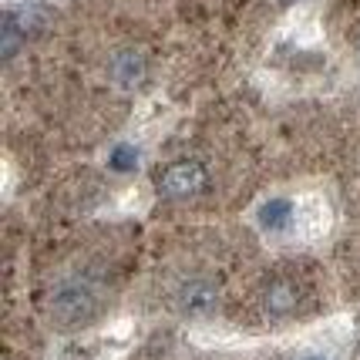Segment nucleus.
<instances>
[{
  "label": "nucleus",
  "mask_w": 360,
  "mask_h": 360,
  "mask_svg": "<svg viewBox=\"0 0 360 360\" xmlns=\"http://www.w3.org/2000/svg\"><path fill=\"white\" fill-rule=\"evenodd\" d=\"M323 307L320 300V276L303 263H283L263 273L243 297V320L273 327L286 320L310 316Z\"/></svg>",
  "instance_id": "nucleus-1"
},
{
  "label": "nucleus",
  "mask_w": 360,
  "mask_h": 360,
  "mask_svg": "<svg viewBox=\"0 0 360 360\" xmlns=\"http://www.w3.org/2000/svg\"><path fill=\"white\" fill-rule=\"evenodd\" d=\"M155 188L162 199H195L209 188V169L195 158H179L169 162L155 175Z\"/></svg>",
  "instance_id": "nucleus-2"
},
{
  "label": "nucleus",
  "mask_w": 360,
  "mask_h": 360,
  "mask_svg": "<svg viewBox=\"0 0 360 360\" xmlns=\"http://www.w3.org/2000/svg\"><path fill=\"white\" fill-rule=\"evenodd\" d=\"M290 212H293V209H290V202H286V199H273L269 205H263V222H266V226H273V229H280V226H286V222H290Z\"/></svg>",
  "instance_id": "nucleus-3"
},
{
  "label": "nucleus",
  "mask_w": 360,
  "mask_h": 360,
  "mask_svg": "<svg viewBox=\"0 0 360 360\" xmlns=\"http://www.w3.org/2000/svg\"><path fill=\"white\" fill-rule=\"evenodd\" d=\"M135 162H139V152H135L131 145H122V148H115V155H111V169L128 172V169H135Z\"/></svg>",
  "instance_id": "nucleus-4"
},
{
  "label": "nucleus",
  "mask_w": 360,
  "mask_h": 360,
  "mask_svg": "<svg viewBox=\"0 0 360 360\" xmlns=\"http://www.w3.org/2000/svg\"><path fill=\"white\" fill-rule=\"evenodd\" d=\"M307 360H320V357H307Z\"/></svg>",
  "instance_id": "nucleus-5"
}]
</instances>
